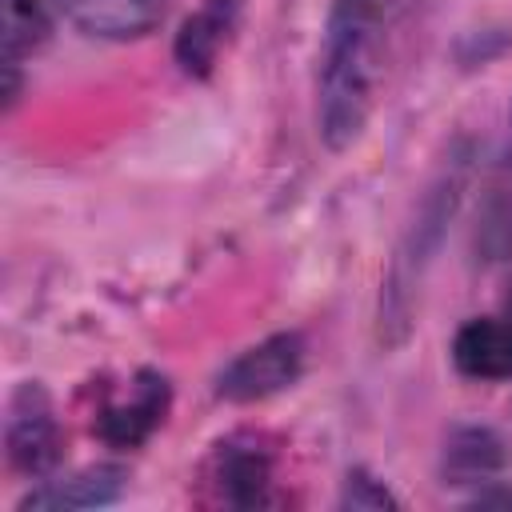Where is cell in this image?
<instances>
[{
	"label": "cell",
	"mask_w": 512,
	"mask_h": 512,
	"mask_svg": "<svg viewBox=\"0 0 512 512\" xmlns=\"http://www.w3.org/2000/svg\"><path fill=\"white\" fill-rule=\"evenodd\" d=\"M228 32H232V28H224V24H220L216 16H208L204 8H200L196 16H188L184 28H180V36H176V60H180V68L204 76V72L216 64V56H220Z\"/></svg>",
	"instance_id": "8fae6325"
},
{
	"label": "cell",
	"mask_w": 512,
	"mask_h": 512,
	"mask_svg": "<svg viewBox=\"0 0 512 512\" xmlns=\"http://www.w3.org/2000/svg\"><path fill=\"white\" fill-rule=\"evenodd\" d=\"M4 436H8V460H12V468H20L28 476H40V472H48L60 460V424L52 416V404H48L44 388L24 384L12 396L8 432Z\"/></svg>",
	"instance_id": "3957f363"
},
{
	"label": "cell",
	"mask_w": 512,
	"mask_h": 512,
	"mask_svg": "<svg viewBox=\"0 0 512 512\" xmlns=\"http://www.w3.org/2000/svg\"><path fill=\"white\" fill-rule=\"evenodd\" d=\"M124 480H128L124 468H116V464H96V468L76 472L72 480L36 488L32 496H24L20 508H92V504H108V500H116V496L124 492Z\"/></svg>",
	"instance_id": "ba28073f"
},
{
	"label": "cell",
	"mask_w": 512,
	"mask_h": 512,
	"mask_svg": "<svg viewBox=\"0 0 512 512\" xmlns=\"http://www.w3.org/2000/svg\"><path fill=\"white\" fill-rule=\"evenodd\" d=\"M0 40L4 64L32 56L48 40V12L40 0H0Z\"/></svg>",
	"instance_id": "30bf717a"
},
{
	"label": "cell",
	"mask_w": 512,
	"mask_h": 512,
	"mask_svg": "<svg viewBox=\"0 0 512 512\" xmlns=\"http://www.w3.org/2000/svg\"><path fill=\"white\" fill-rule=\"evenodd\" d=\"M344 508H392V492L384 484H376L368 472H348L344 480V496H340Z\"/></svg>",
	"instance_id": "7c38bea8"
},
{
	"label": "cell",
	"mask_w": 512,
	"mask_h": 512,
	"mask_svg": "<svg viewBox=\"0 0 512 512\" xmlns=\"http://www.w3.org/2000/svg\"><path fill=\"white\" fill-rule=\"evenodd\" d=\"M304 368V340L296 332H276L248 352H240L216 380V392L232 404H252L264 400L288 384H296Z\"/></svg>",
	"instance_id": "7a4b0ae2"
},
{
	"label": "cell",
	"mask_w": 512,
	"mask_h": 512,
	"mask_svg": "<svg viewBox=\"0 0 512 512\" xmlns=\"http://www.w3.org/2000/svg\"><path fill=\"white\" fill-rule=\"evenodd\" d=\"M60 12L88 36L104 40H132L152 32L172 0H56Z\"/></svg>",
	"instance_id": "8992f818"
},
{
	"label": "cell",
	"mask_w": 512,
	"mask_h": 512,
	"mask_svg": "<svg viewBox=\"0 0 512 512\" xmlns=\"http://www.w3.org/2000/svg\"><path fill=\"white\" fill-rule=\"evenodd\" d=\"M240 4H244V0H204V12H208V16H216L224 28H232V24H236Z\"/></svg>",
	"instance_id": "4fadbf2b"
},
{
	"label": "cell",
	"mask_w": 512,
	"mask_h": 512,
	"mask_svg": "<svg viewBox=\"0 0 512 512\" xmlns=\"http://www.w3.org/2000/svg\"><path fill=\"white\" fill-rule=\"evenodd\" d=\"M452 360L472 380H508L512 376V324L496 316L468 320L452 340Z\"/></svg>",
	"instance_id": "52a82bcc"
},
{
	"label": "cell",
	"mask_w": 512,
	"mask_h": 512,
	"mask_svg": "<svg viewBox=\"0 0 512 512\" xmlns=\"http://www.w3.org/2000/svg\"><path fill=\"white\" fill-rule=\"evenodd\" d=\"M504 468V444L488 428H460L444 448V476L456 484L488 480Z\"/></svg>",
	"instance_id": "9c48e42d"
},
{
	"label": "cell",
	"mask_w": 512,
	"mask_h": 512,
	"mask_svg": "<svg viewBox=\"0 0 512 512\" xmlns=\"http://www.w3.org/2000/svg\"><path fill=\"white\" fill-rule=\"evenodd\" d=\"M384 12L380 0H332L320 56V136L328 148H348L376 96Z\"/></svg>",
	"instance_id": "6da1fadb"
},
{
	"label": "cell",
	"mask_w": 512,
	"mask_h": 512,
	"mask_svg": "<svg viewBox=\"0 0 512 512\" xmlns=\"http://www.w3.org/2000/svg\"><path fill=\"white\" fill-rule=\"evenodd\" d=\"M164 412H168V380L160 372H140L128 400H116L100 412L96 432L116 448H132L164 420Z\"/></svg>",
	"instance_id": "5b68a950"
},
{
	"label": "cell",
	"mask_w": 512,
	"mask_h": 512,
	"mask_svg": "<svg viewBox=\"0 0 512 512\" xmlns=\"http://www.w3.org/2000/svg\"><path fill=\"white\" fill-rule=\"evenodd\" d=\"M208 480L228 504H260L272 484V456L256 436H228L208 460Z\"/></svg>",
	"instance_id": "277c9868"
}]
</instances>
